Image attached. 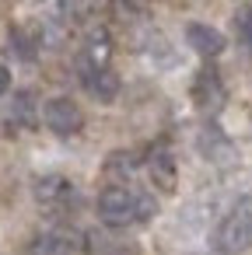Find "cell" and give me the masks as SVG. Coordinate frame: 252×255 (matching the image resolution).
Returning <instances> with one entry per match:
<instances>
[{"mask_svg": "<svg viewBox=\"0 0 252 255\" xmlns=\"http://www.w3.org/2000/svg\"><path fill=\"white\" fill-rule=\"evenodd\" d=\"M252 241V210L249 206H235L214 231V248L224 255H238L245 252Z\"/></svg>", "mask_w": 252, "mask_h": 255, "instance_id": "1", "label": "cell"}, {"mask_svg": "<svg viewBox=\"0 0 252 255\" xmlns=\"http://www.w3.org/2000/svg\"><path fill=\"white\" fill-rule=\"evenodd\" d=\"M98 217H102L109 227H126V224H133V192L123 189V185H109V189L98 196Z\"/></svg>", "mask_w": 252, "mask_h": 255, "instance_id": "2", "label": "cell"}, {"mask_svg": "<svg viewBox=\"0 0 252 255\" xmlns=\"http://www.w3.org/2000/svg\"><path fill=\"white\" fill-rule=\"evenodd\" d=\"M42 119H46V126H49L53 133H60V136H74V133L84 126V116H81V109H77L70 98H49L46 109H42Z\"/></svg>", "mask_w": 252, "mask_h": 255, "instance_id": "3", "label": "cell"}, {"mask_svg": "<svg viewBox=\"0 0 252 255\" xmlns=\"http://www.w3.org/2000/svg\"><path fill=\"white\" fill-rule=\"evenodd\" d=\"M109 56H112V39H109V32H105V28H95V32L88 35V42H84V53H81L84 81H88L91 74L105 70V67H109Z\"/></svg>", "mask_w": 252, "mask_h": 255, "instance_id": "4", "label": "cell"}, {"mask_svg": "<svg viewBox=\"0 0 252 255\" xmlns=\"http://www.w3.org/2000/svg\"><path fill=\"white\" fill-rule=\"evenodd\" d=\"M193 98H196V105L203 112H217L224 105V84H221V77H217L214 67H203L200 70V77L193 84Z\"/></svg>", "mask_w": 252, "mask_h": 255, "instance_id": "5", "label": "cell"}, {"mask_svg": "<svg viewBox=\"0 0 252 255\" xmlns=\"http://www.w3.org/2000/svg\"><path fill=\"white\" fill-rule=\"evenodd\" d=\"M147 171H151V182L161 189V192H175V185H179V171H175V157L168 154V150H151V157H147Z\"/></svg>", "mask_w": 252, "mask_h": 255, "instance_id": "6", "label": "cell"}, {"mask_svg": "<svg viewBox=\"0 0 252 255\" xmlns=\"http://www.w3.org/2000/svg\"><path fill=\"white\" fill-rule=\"evenodd\" d=\"M186 42L193 46V53H200L207 60L221 56V49H224V35L217 28H210V25H189L186 28Z\"/></svg>", "mask_w": 252, "mask_h": 255, "instance_id": "7", "label": "cell"}, {"mask_svg": "<svg viewBox=\"0 0 252 255\" xmlns=\"http://www.w3.org/2000/svg\"><path fill=\"white\" fill-rule=\"evenodd\" d=\"M200 150L210 157V161H231L235 157V147L228 143V136L217 129V126H207L200 133Z\"/></svg>", "mask_w": 252, "mask_h": 255, "instance_id": "8", "label": "cell"}, {"mask_svg": "<svg viewBox=\"0 0 252 255\" xmlns=\"http://www.w3.org/2000/svg\"><path fill=\"white\" fill-rule=\"evenodd\" d=\"M35 199L39 203H63V199H70V182L63 178V175H46V178H39L35 182Z\"/></svg>", "mask_w": 252, "mask_h": 255, "instance_id": "9", "label": "cell"}, {"mask_svg": "<svg viewBox=\"0 0 252 255\" xmlns=\"http://www.w3.org/2000/svg\"><path fill=\"white\" fill-rule=\"evenodd\" d=\"M88 88H91V95L95 98H102V102H112L116 95H119V77L105 67V70H98V74H91L88 81H84Z\"/></svg>", "mask_w": 252, "mask_h": 255, "instance_id": "10", "label": "cell"}, {"mask_svg": "<svg viewBox=\"0 0 252 255\" xmlns=\"http://www.w3.org/2000/svg\"><path fill=\"white\" fill-rule=\"evenodd\" d=\"M32 255H70V241L63 234H42L32 241Z\"/></svg>", "mask_w": 252, "mask_h": 255, "instance_id": "11", "label": "cell"}, {"mask_svg": "<svg viewBox=\"0 0 252 255\" xmlns=\"http://www.w3.org/2000/svg\"><path fill=\"white\" fill-rule=\"evenodd\" d=\"M105 171H109V175H116V178H126V175H133V171H137V157H133L130 150H116V154H109Z\"/></svg>", "mask_w": 252, "mask_h": 255, "instance_id": "12", "label": "cell"}, {"mask_svg": "<svg viewBox=\"0 0 252 255\" xmlns=\"http://www.w3.org/2000/svg\"><path fill=\"white\" fill-rule=\"evenodd\" d=\"M14 119L25 123V126H35V98H32L28 91L14 98Z\"/></svg>", "mask_w": 252, "mask_h": 255, "instance_id": "13", "label": "cell"}, {"mask_svg": "<svg viewBox=\"0 0 252 255\" xmlns=\"http://www.w3.org/2000/svg\"><path fill=\"white\" fill-rule=\"evenodd\" d=\"M154 213H158V203H154V196H144V192H137V196H133V220L147 224Z\"/></svg>", "mask_w": 252, "mask_h": 255, "instance_id": "14", "label": "cell"}, {"mask_svg": "<svg viewBox=\"0 0 252 255\" xmlns=\"http://www.w3.org/2000/svg\"><path fill=\"white\" fill-rule=\"evenodd\" d=\"M11 46H14V53H18L21 60H32V56H35V39L25 35V32H11Z\"/></svg>", "mask_w": 252, "mask_h": 255, "instance_id": "15", "label": "cell"}, {"mask_svg": "<svg viewBox=\"0 0 252 255\" xmlns=\"http://www.w3.org/2000/svg\"><path fill=\"white\" fill-rule=\"evenodd\" d=\"M238 32H242V39L252 46V7H245V11L238 14Z\"/></svg>", "mask_w": 252, "mask_h": 255, "instance_id": "16", "label": "cell"}, {"mask_svg": "<svg viewBox=\"0 0 252 255\" xmlns=\"http://www.w3.org/2000/svg\"><path fill=\"white\" fill-rule=\"evenodd\" d=\"M7 88H11V70H7L4 63H0V95H4Z\"/></svg>", "mask_w": 252, "mask_h": 255, "instance_id": "17", "label": "cell"}]
</instances>
